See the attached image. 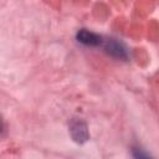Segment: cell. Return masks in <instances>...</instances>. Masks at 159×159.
I'll return each mask as SVG.
<instances>
[{
  "label": "cell",
  "mask_w": 159,
  "mask_h": 159,
  "mask_svg": "<svg viewBox=\"0 0 159 159\" xmlns=\"http://www.w3.org/2000/svg\"><path fill=\"white\" fill-rule=\"evenodd\" d=\"M103 48L108 55H111L114 58L127 61L129 57L127 46L117 39H108V40L103 41Z\"/></svg>",
  "instance_id": "cell-2"
},
{
  "label": "cell",
  "mask_w": 159,
  "mask_h": 159,
  "mask_svg": "<svg viewBox=\"0 0 159 159\" xmlns=\"http://www.w3.org/2000/svg\"><path fill=\"white\" fill-rule=\"evenodd\" d=\"M68 132H70L72 140L77 144H84L89 139L88 125L82 118L73 117L68 122Z\"/></svg>",
  "instance_id": "cell-1"
},
{
  "label": "cell",
  "mask_w": 159,
  "mask_h": 159,
  "mask_svg": "<svg viewBox=\"0 0 159 159\" xmlns=\"http://www.w3.org/2000/svg\"><path fill=\"white\" fill-rule=\"evenodd\" d=\"M132 155L134 159H154L150 154H148L143 148H140L138 145L132 147Z\"/></svg>",
  "instance_id": "cell-4"
},
{
  "label": "cell",
  "mask_w": 159,
  "mask_h": 159,
  "mask_svg": "<svg viewBox=\"0 0 159 159\" xmlns=\"http://www.w3.org/2000/svg\"><path fill=\"white\" fill-rule=\"evenodd\" d=\"M76 39L80 43H82L84 46H92V47L101 46V45H103V41H104L102 39V36H99L98 34L89 31L87 29H81L76 34Z\"/></svg>",
  "instance_id": "cell-3"
}]
</instances>
